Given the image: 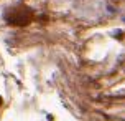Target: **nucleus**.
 Listing matches in <instances>:
<instances>
[{
	"label": "nucleus",
	"mask_w": 125,
	"mask_h": 121,
	"mask_svg": "<svg viewBox=\"0 0 125 121\" xmlns=\"http://www.w3.org/2000/svg\"><path fill=\"white\" fill-rule=\"evenodd\" d=\"M114 2H120V0H114Z\"/></svg>",
	"instance_id": "nucleus-1"
}]
</instances>
